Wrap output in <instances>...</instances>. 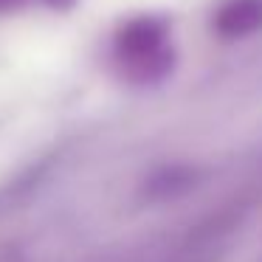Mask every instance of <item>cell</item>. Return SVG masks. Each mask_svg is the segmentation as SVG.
Instances as JSON below:
<instances>
[{
  "mask_svg": "<svg viewBox=\"0 0 262 262\" xmlns=\"http://www.w3.org/2000/svg\"><path fill=\"white\" fill-rule=\"evenodd\" d=\"M119 54L138 74H164L169 65L164 26L155 20H136L119 34Z\"/></svg>",
  "mask_w": 262,
  "mask_h": 262,
  "instance_id": "6da1fadb",
  "label": "cell"
},
{
  "mask_svg": "<svg viewBox=\"0 0 262 262\" xmlns=\"http://www.w3.org/2000/svg\"><path fill=\"white\" fill-rule=\"evenodd\" d=\"M262 29V0H228L214 17L220 37H248Z\"/></svg>",
  "mask_w": 262,
  "mask_h": 262,
  "instance_id": "7a4b0ae2",
  "label": "cell"
},
{
  "mask_svg": "<svg viewBox=\"0 0 262 262\" xmlns=\"http://www.w3.org/2000/svg\"><path fill=\"white\" fill-rule=\"evenodd\" d=\"M192 181H194V175L189 169H172V172H166L161 181H155L152 186H155V192H161V194H175V192L189 189Z\"/></svg>",
  "mask_w": 262,
  "mask_h": 262,
  "instance_id": "3957f363",
  "label": "cell"
}]
</instances>
